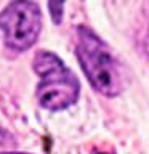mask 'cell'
I'll return each instance as SVG.
<instances>
[{
    "mask_svg": "<svg viewBox=\"0 0 149 154\" xmlns=\"http://www.w3.org/2000/svg\"><path fill=\"white\" fill-rule=\"evenodd\" d=\"M75 53L91 87L104 96H115L122 91V71L111 48L88 27L77 29Z\"/></svg>",
    "mask_w": 149,
    "mask_h": 154,
    "instance_id": "cell-1",
    "label": "cell"
},
{
    "mask_svg": "<svg viewBox=\"0 0 149 154\" xmlns=\"http://www.w3.org/2000/svg\"><path fill=\"white\" fill-rule=\"evenodd\" d=\"M32 67L40 79L35 96L42 108L48 111H61L77 101L80 93L79 79L55 53L38 50Z\"/></svg>",
    "mask_w": 149,
    "mask_h": 154,
    "instance_id": "cell-2",
    "label": "cell"
},
{
    "mask_svg": "<svg viewBox=\"0 0 149 154\" xmlns=\"http://www.w3.org/2000/svg\"><path fill=\"white\" fill-rule=\"evenodd\" d=\"M5 45L14 51L31 48L42 31V10L32 0H13L0 13Z\"/></svg>",
    "mask_w": 149,
    "mask_h": 154,
    "instance_id": "cell-3",
    "label": "cell"
},
{
    "mask_svg": "<svg viewBox=\"0 0 149 154\" xmlns=\"http://www.w3.org/2000/svg\"><path fill=\"white\" fill-rule=\"evenodd\" d=\"M66 0H48V11L55 24L62 23V13H64Z\"/></svg>",
    "mask_w": 149,
    "mask_h": 154,
    "instance_id": "cell-4",
    "label": "cell"
},
{
    "mask_svg": "<svg viewBox=\"0 0 149 154\" xmlns=\"http://www.w3.org/2000/svg\"><path fill=\"white\" fill-rule=\"evenodd\" d=\"M144 50L149 55V26H147V31H146V35H144Z\"/></svg>",
    "mask_w": 149,
    "mask_h": 154,
    "instance_id": "cell-5",
    "label": "cell"
}]
</instances>
